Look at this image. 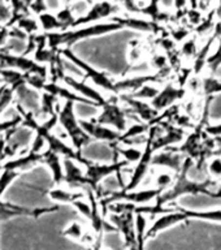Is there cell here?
I'll use <instances>...</instances> for the list:
<instances>
[{"label": "cell", "mask_w": 221, "mask_h": 250, "mask_svg": "<svg viewBox=\"0 0 221 250\" xmlns=\"http://www.w3.org/2000/svg\"><path fill=\"white\" fill-rule=\"evenodd\" d=\"M47 195L51 201L59 203V205H72L77 199L85 198V191L74 190V189H66L62 187H55L47 190Z\"/></svg>", "instance_id": "25"}, {"label": "cell", "mask_w": 221, "mask_h": 250, "mask_svg": "<svg viewBox=\"0 0 221 250\" xmlns=\"http://www.w3.org/2000/svg\"><path fill=\"white\" fill-rule=\"evenodd\" d=\"M20 175H21L20 172L8 171V169H3L0 172V201H1V197L7 191L8 188L19 179Z\"/></svg>", "instance_id": "34"}, {"label": "cell", "mask_w": 221, "mask_h": 250, "mask_svg": "<svg viewBox=\"0 0 221 250\" xmlns=\"http://www.w3.org/2000/svg\"><path fill=\"white\" fill-rule=\"evenodd\" d=\"M60 55L62 58L66 59L68 62H72L73 65H76L78 69L81 70L82 73L85 74L86 77L89 78L90 81L95 83V86L100 87V89L108 91V93L116 94V85L113 80L109 78V76L105 72H100V70L95 69L94 66H91L89 62H86L85 60H82L81 58H78L77 55L74 54L70 48H61L59 50Z\"/></svg>", "instance_id": "4"}, {"label": "cell", "mask_w": 221, "mask_h": 250, "mask_svg": "<svg viewBox=\"0 0 221 250\" xmlns=\"http://www.w3.org/2000/svg\"><path fill=\"white\" fill-rule=\"evenodd\" d=\"M12 19V11L5 0H0V23H8Z\"/></svg>", "instance_id": "45"}, {"label": "cell", "mask_w": 221, "mask_h": 250, "mask_svg": "<svg viewBox=\"0 0 221 250\" xmlns=\"http://www.w3.org/2000/svg\"><path fill=\"white\" fill-rule=\"evenodd\" d=\"M171 37L176 43L185 42V41H186V39L190 37V30H189L187 27L179 25V26H176L172 29Z\"/></svg>", "instance_id": "44"}, {"label": "cell", "mask_w": 221, "mask_h": 250, "mask_svg": "<svg viewBox=\"0 0 221 250\" xmlns=\"http://www.w3.org/2000/svg\"><path fill=\"white\" fill-rule=\"evenodd\" d=\"M21 125H22V117L20 116L19 113H16L12 119L0 120V136H4L13 129L20 128Z\"/></svg>", "instance_id": "37"}, {"label": "cell", "mask_w": 221, "mask_h": 250, "mask_svg": "<svg viewBox=\"0 0 221 250\" xmlns=\"http://www.w3.org/2000/svg\"><path fill=\"white\" fill-rule=\"evenodd\" d=\"M87 230L83 228L80 222H72L68 227H65V229L62 230V234L65 236V237L70 238V240H74V241L82 242L83 237H85V234Z\"/></svg>", "instance_id": "32"}, {"label": "cell", "mask_w": 221, "mask_h": 250, "mask_svg": "<svg viewBox=\"0 0 221 250\" xmlns=\"http://www.w3.org/2000/svg\"><path fill=\"white\" fill-rule=\"evenodd\" d=\"M185 159H186V156L181 152L176 151L173 148H165V150L154 154L151 164L155 167L168 168L177 175L182 169Z\"/></svg>", "instance_id": "18"}, {"label": "cell", "mask_w": 221, "mask_h": 250, "mask_svg": "<svg viewBox=\"0 0 221 250\" xmlns=\"http://www.w3.org/2000/svg\"><path fill=\"white\" fill-rule=\"evenodd\" d=\"M130 46H132V48H130V52H129V60L132 62V64H136L142 58V50H141L140 44H138V41H132Z\"/></svg>", "instance_id": "46"}, {"label": "cell", "mask_w": 221, "mask_h": 250, "mask_svg": "<svg viewBox=\"0 0 221 250\" xmlns=\"http://www.w3.org/2000/svg\"><path fill=\"white\" fill-rule=\"evenodd\" d=\"M156 124H161L164 132L161 134H158V132H156L155 137H154L152 147H154V151L155 152L161 151L164 148L173 147L175 145L182 144L183 140L186 138V132L182 128H180V126L173 124V123H169V121H159Z\"/></svg>", "instance_id": "12"}, {"label": "cell", "mask_w": 221, "mask_h": 250, "mask_svg": "<svg viewBox=\"0 0 221 250\" xmlns=\"http://www.w3.org/2000/svg\"><path fill=\"white\" fill-rule=\"evenodd\" d=\"M111 21L120 23L122 27H129L133 30L144 31V33H155L159 29V23L144 19H138L134 16H115L111 19Z\"/></svg>", "instance_id": "23"}, {"label": "cell", "mask_w": 221, "mask_h": 250, "mask_svg": "<svg viewBox=\"0 0 221 250\" xmlns=\"http://www.w3.org/2000/svg\"><path fill=\"white\" fill-rule=\"evenodd\" d=\"M169 60L168 56L164 54H155L151 59V65L158 70V73H163V72H169Z\"/></svg>", "instance_id": "42"}, {"label": "cell", "mask_w": 221, "mask_h": 250, "mask_svg": "<svg viewBox=\"0 0 221 250\" xmlns=\"http://www.w3.org/2000/svg\"><path fill=\"white\" fill-rule=\"evenodd\" d=\"M7 160V140H5V136H0V166L5 163Z\"/></svg>", "instance_id": "49"}, {"label": "cell", "mask_w": 221, "mask_h": 250, "mask_svg": "<svg viewBox=\"0 0 221 250\" xmlns=\"http://www.w3.org/2000/svg\"><path fill=\"white\" fill-rule=\"evenodd\" d=\"M186 94V90L183 86H176L175 83H168L161 90L154 99L151 101V105L158 111V112H164L168 108L175 105L176 102L181 101Z\"/></svg>", "instance_id": "14"}, {"label": "cell", "mask_w": 221, "mask_h": 250, "mask_svg": "<svg viewBox=\"0 0 221 250\" xmlns=\"http://www.w3.org/2000/svg\"><path fill=\"white\" fill-rule=\"evenodd\" d=\"M72 206H73L74 208H76V210H77L82 216H83V218H86L87 220L91 219V215H93V207H91V203L90 202H86V201H83V198H81V199H77L76 202L72 203Z\"/></svg>", "instance_id": "43"}, {"label": "cell", "mask_w": 221, "mask_h": 250, "mask_svg": "<svg viewBox=\"0 0 221 250\" xmlns=\"http://www.w3.org/2000/svg\"><path fill=\"white\" fill-rule=\"evenodd\" d=\"M215 155H219V156H221V147H219L218 150H216V151H215Z\"/></svg>", "instance_id": "57"}, {"label": "cell", "mask_w": 221, "mask_h": 250, "mask_svg": "<svg viewBox=\"0 0 221 250\" xmlns=\"http://www.w3.org/2000/svg\"><path fill=\"white\" fill-rule=\"evenodd\" d=\"M109 222L119 230L121 237L124 240V246L126 250H141L138 245L136 228V215L133 212H122V214H113L109 212Z\"/></svg>", "instance_id": "8"}, {"label": "cell", "mask_w": 221, "mask_h": 250, "mask_svg": "<svg viewBox=\"0 0 221 250\" xmlns=\"http://www.w3.org/2000/svg\"><path fill=\"white\" fill-rule=\"evenodd\" d=\"M119 12H121V7L115 1H108V0H99L90 7L85 16L78 17L74 21L73 26L74 27H81V26H87V25H93L97 21H101L104 19H112L115 15H117Z\"/></svg>", "instance_id": "10"}, {"label": "cell", "mask_w": 221, "mask_h": 250, "mask_svg": "<svg viewBox=\"0 0 221 250\" xmlns=\"http://www.w3.org/2000/svg\"><path fill=\"white\" fill-rule=\"evenodd\" d=\"M59 210H60L59 205H55V206L51 207H34V208H31V207L19 206V205H15V203L0 201V222L9 220V219L13 218H22V216L39 219L43 215L56 212Z\"/></svg>", "instance_id": "11"}, {"label": "cell", "mask_w": 221, "mask_h": 250, "mask_svg": "<svg viewBox=\"0 0 221 250\" xmlns=\"http://www.w3.org/2000/svg\"><path fill=\"white\" fill-rule=\"evenodd\" d=\"M13 26L19 27L20 30H22L23 33L29 35V37H30V35H37L39 34V33H42V31H40V26H39L38 17L34 15L23 16V17H21V19H19L16 21V23Z\"/></svg>", "instance_id": "29"}, {"label": "cell", "mask_w": 221, "mask_h": 250, "mask_svg": "<svg viewBox=\"0 0 221 250\" xmlns=\"http://www.w3.org/2000/svg\"><path fill=\"white\" fill-rule=\"evenodd\" d=\"M0 68L17 70L23 74H38L43 78H50V69L47 65L37 62L30 56L8 54L0 51Z\"/></svg>", "instance_id": "5"}, {"label": "cell", "mask_w": 221, "mask_h": 250, "mask_svg": "<svg viewBox=\"0 0 221 250\" xmlns=\"http://www.w3.org/2000/svg\"><path fill=\"white\" fill-rule=\"evenodd\" d=\"M43 164H46L47 167L50 168L51 175H52V181H54L55 185L56 187H61L62 184H64V179H65L61 156L46 148L43 151Z\"/></svg>", "instance_id": "24"}, {"label": "cell", "mask_w": 221, "mask_h": 250, "mask_svg": "<svg viewBox=\"0 0 221 250\" xmlns=\"http://www.w3.org/2000/svg\"><path fill=\"white\" fill-rule=\"evenodd\" d=\"M187 4L190 5V9H198L199 11V0H189Z\"/></svg>", "instance_id": "52"}, {"label": "cell", "mask_w": 221, "mask_h": 250, "mask_svg": "<svg viewBox=\"0 0 221 250\" xmlns=\"http://www.w3.org/2000/svg\"><path fill=\"white\" fill-rule=\"evenodd\" d=\"M1 85H5V83H4V80L1 77H0V86Z\"/></svg>", "instance_id": "58"}, {"label": "cell", "mask_w": 221, "mask_h": 250, "mask_svg": "<svg viewBox=\"0 0 221 250\" xmlns=\"http://www.w3.org/2000/svg\"><path fill=\"white\" fill-rule=\"evenodd\" d=\"M62 166H64V173H65L64 184H66L69 189H74V190L89 189L85 169L81 167V164L69 158H62Z\"/></svg>", "instance_id": "15"}, {"label": "cell", "mask_w": 221, "mask_h": 250, "mask_svg": "<svg viewBox=\"0 0 221 250\" xmlns=\"http://www.w3.org/2000/svg\"><path fill=\"white\" fill-rule=\"evenodd\" d=\"M150 126H151V125L146 124V123H136V124L130 125L129 128H126L125 132L121 133L120 138L117 141V144L113 145L124 144L125 146H132L133 142H134L137 138H140L141 136L147 134Z\"/></svg>", "instance_id": "26"}, {"label": "cell", "mask_w": 221, "mask_h": 250, "mask_svg": "<svg viewBox=\"0 0 221 250\" xmlns=\"http://www.w3.org/2000/svg\"><path fill=\"white\" fill-rule=\"evenodd\" d=\"M59 102H60V99L55 97V95H52V94L46 93V91L40 93V111H39V117L43 116L47 120V119L58 115V109L60 107Z\"/></svg>", "instance_id": "27"}, {"label": "cell", "mask_w": 221, "mask_h": 250, "mask_svg": "<svg viewBox=\"0 0 221 250\" xmlns=\"http://www.w3.org/2000/svg\"><path fill=\"white\" fill-rule=\"evenodd\" d=\"M180 52H181V55H182L183 58L186 59L197 58V55H198L199 52L198 44H197V38H195V37H189V38L181 44Z\"/></svg>", "instance_id": "36"}, {"label": "cell", "mask_w": 221, "mask_h": 250, "mask_svg": "<svg viewBox=\"0 0 221 250\" xmlns=\"http://www.w3.org/2000/svg\"><path fill=\"white\" fill-rule=\"evenodd\" d=\"M111 147L113 148V154L116 156L121 155L124 158V160H126L129 164L130 163H138L140 159L143 155V150H140V148L137 147H121L119 145H111Z\"/></svg>", "instance_id": "30"}, {"label": "cell", "mask_w": 221, "mask_h": 250, "mask_svg": "<svg viewBox=\"0 0 221 250\" xmlns=\"http://www.w3.org/2000/svg\"><path fill=\"white\" fill-rule=\"evenodd\" d=\"M61 81L65 83L66 87H69V89H72L77 94H80L81 97L86 98L87 101L93 102L94 104H95V107H101L105 102L108 101V99H105V98L103 97V94H101L100 91H98L95 87L87 85V83L83 81H78L77 78H74L73 76H70V74H64L61 78Z\"/></svg>", "instance_id": "16"}, {"label": "cell", "mask_w": 221, "mask_h": 250, "mask_svg": "<svg viewBox=\"0 0 221 250\" xmlns=\"http://www.w3.org/2000/svg\"><path fill=\"white\" fill-rule=\"evenodd\" d=\"M47 11H50L48 5H47V0H33V5H31V13L33 15L38 16Z\"/></svg>", "instance_id": "48"}, {"label": "cell", "mask_w": 221, "mask_h": 250, "mask_svg": "<svg viewBox=\"0 0 221 250\" xmlns=\"http://www.w3.org/2000/svg\"><path fill=\"white\" fill-rule=\"evenodd\" d=\"M38 164H43V152H33L30 150L23 151L16 158L8 159L3 164V169L8 171H16L22 173L25 171H30Z\"/></svg>", "instance_id": "17"}, {"label": "cell", "mask_w": 221, "mask_h": 250, "mask_svg": "<svg viewBox=\"0 0 221 250\" xmlns=\"http://www.w3.org/2000/svg\"><path fill=\"white\" fill-rule=\"evenodd\" d=\"M100 108L101 112L94 120L120 133L126 130L128 111L122 108L120 104H117V99L116 101H107Z\"/></svg>", "instance_id": "9"}, {"label": "cell", "mask_w": 221, "mask_h": 250, "mask_svg": "<svg viewBox=\"0 0 221 250\" xmlns=\"http://www.w3.org/2000/svg\"><path fill=\"white\" fill-rule=\"evenodd\" d=\"M5 86H7V85H1V86H0V97H1V94H3L4 89H5Z\"/></svg>", "instance_id": "56"}, {"label": "cell", "mask_w": 221, "mask_h": 250, "mask_svg": "<svg viewBox=\"0 0 221 250\" xmlns=\"http://www.w3.org/2000/svg\"><path fill=\"white\" fill-rule=\"evenodd\" d=\"M207 175L211 179H221V156L214 155L207 163Z\"/></svg>", "instance_id": "40"}, {"label": "cell", "mask_w": 221, "mask_h": 250, "mask_svg": "<svg viewBox=\"0 0 221 250\" xmlns=\"http://www.w3.org/2000/svg\"><path fill=\"white\" fill-rule=\"evenodd\" d=\"M56 17H58L59 21L62 23V26H64V30L72 29L74 21L77 20V17H76L74 12L72 11V8H70V7H60V8H59L58 11H56Z\"/></svg>", "instance_id": "33"}, {"label": "cell", "mask_w": 221, "mask_h": 250, "mask_svg": "<svg viewBox=\"0 0 221 250\" xmlns=\"http://www.w3.org/2000/svg\"><path fill=\"white\" fill-rule=\"evenodd\" d=\"M173 183H175V177H173V175H172L171 172H160V173H158L155 177L156 188H160V189H163L164 191L167 190V189H169V188L173 185Z\"/></svg>", "instance_id": "41"}, {"label": "cell", "mask_w": 221, "mask_h": 250, "mask_svg": "<svg viewBox=\"0 0 221 250\" xmlns=\"http://www.w3.org/2000/svg\"><path fill=\"white\" fill-rule=\"evenodd\" d=\"M215 142H216V146L219 147H221V136H218V137H214Z\"/></svg>", "instance_id": "55"}, {"label": "cell", "mask_w": 221, "mask_h": 250, "mask_svg": "<svg viewBox=\"0 0 221 250\" xmlns=\"http://www.w3.org/2000/svg\"><path fill=\"white\" fill-rule=\"evenodd\" d=\"M15 103L22 105L23 108L34 113L37 119L39 117V111H40V93L33 89V87H30V86L22 85L16 90Z\"/></svg>", "instance_id": "21"}, {"label": "cell", "mask_w": 221, "mask_h": 250, "mask_svg": "<svg viewBox=\"0 0 221 250\" xmlns=\"http://www.w3.org/2000/svg\"><path fill=\"white\" fill-rule=\"evenodd\" d=\"M129 163L126 160H121V162H113L111 164H101V163H94V162H90L87 160L83 167H85V173L86 179H87V184H89V189L94 190L97 193L100 188V183L105 177L113 175V173H117V177H119V181L122 183V179H121V171L124 169L125 167H128Z\"/></svg>", "instance_id": "7"}, {"label": "cell", "mask_w": 221, "mask_h": 250, "mask_svg": "<svg viewBox=\"0 0 221 250\" xmlns=\"http://www.w3.org/2000/svg\"><path fill=\"white\" fill-rule=\"evenodd\" d=\"M3 171V164H1V166H0V172Z\"/></svg>", "instance_id": "59"}, {"label": "cell", "mask_w": 221, "mask_h": 250, "mask_svg": "<svg viewBox=\"0 0 221 250\" xmlns=\"http://www.w3.org/2000/svg\"><path fill=\"white\" fill-rule=\"evenodd\" d=\"M187 220H189V218L185 214V208H182V207H177V208H173L169 212L158 215L151 226L148 227L147 232H146V240L154 237V236L168 229V228H171V227H175L176 224L187 222Z\"/></svg>", "instance_id": "13"}, {"label": "cell", "mask_w": 221, "mask_h": 250, "mask_svg": "<svg viewBox=\"0 0 221 250\" xmlns=\"http://www.w3.org/2000/svg\"><path fill=\"white\" fill-rule=\"evenodd\" d=\"M158 129H159V125L158 124L151 125L150 129H148L147 142L143 145V155H142L140 162H138V163L134 166V168H133L132 176H130V181L122 188V191L137 190V188L140 187V184L142 183V180L144 179V176L147 175L148 169H150V167L152 166V156L155 154L154 147H152V141H154V137H155Z\"/></svg>", "instance_id": "6"}, {"label": "cell", "mask_w": 221, "mask_h": 250, "mask_svg": "<svg viewBox=\"0 0 221 250\" xmlns=\"http://www.w3.org/2000/svg\"><path fill=\"white\" fill-rule=\"evenodd\" d=\"M82 128L85 129V132L89 134L93 140L104 141L109 145L117 144V141L120 138L121 133L115 130V129L101 125L94 120H80Z\"/></svg>", "instance_id": "20"}, {"label": "cell", "mask_w": 221, "mask_h": 250, "mask_svg": "<svg viewBox=\"0 0 221 250\" xmlns=\"http://www.w3.org/2000/svg\"><path fill=\"white\" fill-rule=\"evenodd\" d=\"M9 35H11V27L7 23H0V51L3 50L9 41Z\"/></svg>", "instance_id": "47"}, {"label": "cell", "mask_w": 221, "mask_h": 250, "mask_svg": "<svg viewBox=\"0 0 221 250\" xmlns=\"http://www.w3.org/2000/svg\"><path fill=\"white\" fill-rule=\"evenodd\" d=\"M74 1H76V0H60V3H61V7H70V5H72Z\"/></svg>", "instance_id": "54"}, {"label": "cell", "mask_w": 221, "mask_h": 250, "mask_svg": "<svg viewBox=\"0 0 221 250\" xmlns=\"http://www.w3.org/2000/svg\"><path fill=\"white\" fill-rule=\"evenodd\" d=\"M108 1H115V3H117V0H108Z\"/></svg>", "instance_id": "60"}, {"label": "cell", "mask_w": 221, "mask_h": 250, "mask_svg": "<svg viewBox=\"0 0 221 250\" xmlns=\"http://www.w3.org/2000/svg\"><path fill=\"white\" fill-rule=\"evenodd\" d=\"M74 104H76L74 102H64V104L59 107V125L61 126V129L69 138L72 147L76 151L81 152L82 148L87 144H90V141L93 138L85 132V129L82 128L81 123L76 116Z\"/></svg>", "instance_id": "3"}, {"label": "cell", "mask_w": 221, "mask_h": 250, "mask_svg": "<svg viewBox=\"0 0 221 250\" xmlns=\"http://www.w3.org/2000/svg\"><path fill=\"white\" fill-rule=\"evenodd\" d=\"M121 29H124V27L121 26L120 23L111 21V22H98L93 23V25H87V26L55 31V33L46 34L47 44L55 51L61 50V48H70L80 41L93 38V37H98V35L108 34V33L121 30Z\"/></svg>", "instance_id": "2"}, {"label": "cell", "mask_w": 221, "mask_h": 250, "mask_svg": "<svg viewBox=\"0 0 221 250\" xmlns=\"http://www.w3.org/2000/svg\"><path fill=\"white\" fill-rule=\"evenodd\" d=\"M16 101V89L12 86H5L1 97H0V117L3 116L4 112L7 111L12 104H15Z\"/></svg>", "instance_id": "35"}, {"label": "cell", "mask_w": 221, "mask_h": 250, "mask_svg": "<svg viewBox=\"0 0 221 250\" xmlns=\"http://www.w3.org/2000/svg\"><path fill=\"white\" fill-rule=\"evenodd\" d=\"M120 101L126 103L130 108V112L137 115L146 124L152 125V123L156 120V117L159 116V112L152 107L151 103L130 97L129 94H120Z\"/></svg>", "instance_id": "19"}, {"label": "cell", "mask_w": 221, "mask_h": 250, "mask_svg": "<svg viewBox=\"0 0 221 250\" xmlns=\"http://www.w3.org/2000/svg\"><path fill=\"white\" fill-rule=\"evenodd\" d=\"M158 93H159V89L148 83V85H144L143 87H141L140 90H137L136 93L129 94V95L133 98H137V99H141V101H146V99H151L152 101L158 95Z\"/></svg>", "instance_id": "38"}, {"label": "cell", "mask_w": 221, "mask_h": 250, "mask_svg": "<svg viewBox=\"0 0 221 250\" xmlns=\"http://www.w3.org/2000/svg\"><path fill=\"white\" fill-rule=\"evenodd\" d=\"M218 42V48H216V51H215L214 54L208 56L206 62V66L212 72V73L218 72L221 68V37H219Z\"/></svg>", "instance_id": "39"}, {"label": "cell", "mask_w": 221, "mask_h": 250, "mask_svg": "<svg viewBox=\"0 0 221 250\" xmlns=\"http://www.w3.org/2000/svg\"><path fill=\"white\" fill-rule=\"evenodd\" d=\"M206 132L212 137H218L221 136V123L220 124H215V125H206Z\"/></svg>", "instance_id": "50"}, {"label": "cell", "mask_w": 221, "mask_h": 250, "mask_svg": "<svg viewBox=\"0 0 221 250\" xmlns=\"http://www.w3.org/2000/svg\"><path fill=\"white\" fill-rule=\"evenodd\" d=\"M215 9H216V19H218V21H221V0H219L218 5L215 7Z\"/></svg>", "instance_id": "53"}, {"label": "cell", "mask_w": 221, "mask_h": 250, "mask_svg": "<svg viewBox=\"0 0 221 250\" xmlns=\"http://www.w3.org/2000/svg\"><path fill=\"white\" fill-rule=\"evenodd\" d=\"M187 1L189 0H173V7L177 12L185 11L187 7Z\"/></svg>", "instance_id": "51"}, {"label": "cell", "mask_w": 221, "mask_h": 250, "mask_svg": "<svg viewBox=\"0 0 221 250\" xmlns=\"http://www.w3.org/2000/svg\"><path fill=\"white\" fill-rule=\"evenodd\" d=\"M37 17H38L40 31L44 33V34L64 30V26H62V23L59 21L58 17H56V13H52V12L47 11L40 13V15H38Z\"/></svg>", "instance_id": "28"}, {"label": "cell", "mask_w": 221, "mask_h": 250, "mask_svg": "<svg viewBox=\"0 0 221 250\" xmlns=\"http://www.w3.org/2000/svg\"><path fill=\"white\" fill-rule=\"evenodd\" d=\"M201 90L203 95L211 98L215 94L221 93V81L215 77H203L201 80Z\"/></svg>", "instance_id": "31"}, {"label": "cell", "mask_w": 221, "mask_h": 250, "mask_svg": "<svg viewBox=\"0 0 221 250\" xmlns=\"http://www.w3.org/2000/svg\"><path fill=\"white\" fill-rule=\"evenodd\" d=\"M194 167V160L186 156L183 167L180 173H177V177L175 179V183L169 189L163 191L161 194L155 199V205L159 207H164L167 203H171L176 199H179L182 195H207L211 198H221V189L218 188V184L215 183L214 179L204 180H193L189 177V172Z\"/></svg>", "instance_id": "1"}, {"label": "cell", "mask_w": 221, "mask_h": 250, "mask_svg": "<svg viewBox=\"0 0 221 250\" xmlns=\"http://www.w3.org/2000/svg\"><path fill=\"white\" fill-rule=\"evenodd\" d=\"M43 91L46 93H50L52 95H55L59 99H62L64 102H74V103H83V104H89V105H95L93 102L87 101L86 98L81 97L80 94H77L76 91H73L69 87H64L61 86L59 82H52V81H47L43 86Z\"/></svg>", "instance_id": "22"}]
</instances>
